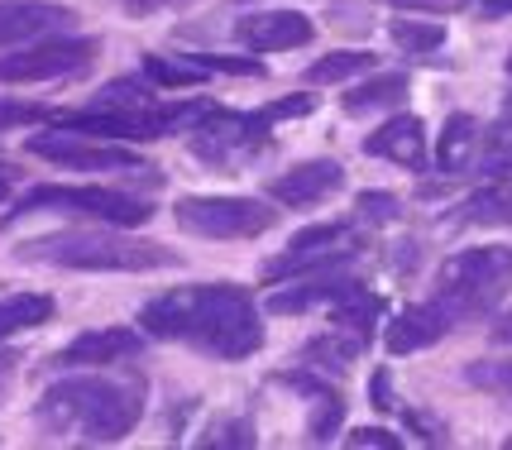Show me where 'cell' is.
<instances>
[{
  "mask_svg": "<svg viewBox=\"0 0 512 450\" xmlns=\"http://www.w3.org/2000/svg\"><path fill=\"white\" fill-rule=\"evenodd\" d=\"M144 336L192 345L211 360H249L264 350V321L249 288L240 283H201V288H173L144 302L139 312Z\"/></svg>",
  "mask_w": 512,
  "mask_h": 450,
  "instance_id": "1",
  "label": "cell"
},
{
  "mask_svg": "<svg viewBox=\"0 0 512 450\" xmlns=\"http://www.w3.org/2000/svg\"><path fill=\"white\" fill-rule=\"evenodd\" d=\"M139 417H144V388L101 379V374L58 379L34 407V422L44 436L82 441V446H111L120 436H130Z\"/></svg>",
  "mask_w": 512,
  "mask_h": 450,
  "instance_id": "2",
  "label": "cell"
},
{
  "mask_svg": "<svg viewBox=\"0 0 512 450\" xmlns=\"http://www.w3.org/2000/svg\"><path fill=\"white\" fill-rule=\"evenodd\" d=\"M158 82H134V77H115L96 91V101L82 111L58 115L63 130H82V135H106V139H163L173 130H187L206 101H158Z\"/></svg>",
  "mask_w": 512,
  "mask_h": 450,
  "instance_id": "3",
  "label": "cell"
},
{
  "mask_svg": "<svg viewBox=\"0 0 512 450\" xmlns=\"http://www.w3.org/2000/svg\"><path fill=\"white\" fill-rule=\"evenodd\" d=\"M15 259L24 264H53V269H77V273H149V269H173L178 254L154 240H134L115 230H58V235H39V240H20Z\"/></svg>",
  "mask_w": 512,
  "mask_h": 450,
  "instance_id": "4",
  "label": "cell"
},
{
  "mask_svg": "<svg viewBox=\"0 0 512 450\" xmlns=\"http://www.w3.org/2000/svg\"><path fill=\"white\" fill-rule=\"evenodd\" d=\"M187 149L211 168V173H245L249 163L273 154V115L264 111H206L187 125Z\"/></svg>",
  "mask_w": 512,
  "mask_h": 450,
  "instance_id": "5",
  "label": "cell"
},
{
  "mask_svg": "<svg viewBox=\"0 0 512 450\" xmlns=\"http://www.w3.org/2000/svg\"><path fill=\"white\" fill-rule=\"evenodd\" d=\"M512 293V249L508 245H479L465 254H450L436 273V297L450 307L455 321L493 312Z\"/></svg>",
  "mask_w": 512,
  "mask_h": 450,
  "instance_id": "6",
  "label": "cell"
},
{
  "mask_svg": "<svg viewBox=\"0 0 512 450\" xmlns=\"http://www.w3.org/2000/svg\"><path fill=\"white\" fill-rule=\"evenodd\" d=\"M34 211H58V216H82V221H101V225H144L154 221V206L134 192H115V187H58V182H44V187H29L20 202L10 206V221L15 216H34Z\"/></svg>",
  "mask_w": 512,
  "mask_h": 450,
  "instance_id": "7",
  "label": "cell"
},
{
  "mask_svg": "<svg viewBox=\"0 0 512 450\" xmlns=\"http://www.w3.org/2000/svg\"><path fill=\"white\" fill-rule=\"evenodd\" d=\"M173 216L187 235L201 240H254L278 225V206H264L254 197H182Z\"/></svg>",
  "mask_w": 512,
  "mask_h": 450,
  "instance_id": "8",
  "label": "cell"
},
{
  "mask_svg": "<svg viewBox=\"0 0 512 450\" xmlns=\"http://www.w3.org/2000/svg\"><path fill=\"white\" fill-rule=\"evenodd\" d=\"M101 44L82 39V34H58V39H34L20 44L15 53L0 58V82L10 87H29V82H58V77H77L96 63Z\"/></svg>",
  "mask_w": 512,
  "mask_h": 450,
  "instance_id": "9",
  "label": "cell"
},
{
  "mask_svg": "<svg viewBox=\"0 0 512 450\" xmlns=\"http://www.w3.org/2000/svg\"><path fill=\"white\" fill-rule=\"evenodd\" d=\"M355 254H359V245H355L350 221H326V225L302 230V235H292L288 249L278 259H268L259 273H264L268 283H278V278H312V273L345 269Z\"/></svg>",
  "mask_w": 512,
  "mask_h": 450,
  "instance_id": "10",
  "label": "cell"
},
{
  "mask_svg": "<svg viewBox=\"0 0 512 450\" xmlns=\"http://www.w3.org/2000/svg\"><path fill=\"white\" fill-rule=\"evenodd\" d=\"M34 158H48V163H58V168H82V173H139V168H149L144 158H134L130 149H120V144H106V139L96 135H82V130H44V135H29L24 144Z\"/></svg>",
  "mask_w": 512,
  "mask_h": 450,
  "instance_id": "11",
  "label": "cell"
},
{
  "mask_svg": "<svg viewBox=\"0 0 512 450\" xmlns=\"http://www.w3.org/2000/svg\"><path fill=\"white\" fill-rule=\"evenodd\" d=\"M340 187H345V168L335 158H307V163H297L288 173L268 178V197L278 206H288V211H312L326 197H335Z\"/></svg>",
  "mask_w": 512,
  "mask_h": 450,
  "instance_id": "12",
  "label": "cell"
},
{
  "mask_svg": "<svg viewBox=\"0 0 512 450\" xmlns=\"http://www.w3.org/2000/svg\"><path fill=\"white\" fill-rule=\"evenodd\" d=\"M72 24L77 15L58 0H0V48L34 44V39L72 29Z\"/></svg>",
  "mask_w": 512,
  "mask_h": 450,
  "instance_id": "13",
  "label": "cell"
},
{
  "mask_svg": "<svg viewBox=\"0 0 512 450\" xmlns=\"http://www.w3.org/2000/svg\"><path fill=\"white\" fill-rule=\"evenodd\" d=\"M316 29L307 15H292V10H254L235 20V44L254 48V53H283V48H302L312 44Z\"/></svg>",
  "mask_w": 512,
  "mask_h": 450,
  "instance_id": "14",
  "label": "cell"
},
{
  "mask_svg": "<svg viewBox=\"0 0 512 450\" xmlns=\"http://www.w3.org/2000/svg\"><path fill=\"white\" fill-rule=\"evenodd\" d=\"M450 326H460L450 307L441 297H431V302H417V307H402L398 321H388V355H412V350H426V345H436V340L446 336Z\"/></svg>",
  "mask_w": 512,
  "mask_h": 450,
  "instance_id": "15",
  "label": "cell"
},
{
  "mask_svg": "<svg viewBox=\"0 0 512 450\" xmlns=\"http://www.w3.org/2000/svg\"><path fill=\"white\" fill-rule=\"evenodd\" d=\"M144 355V336L130 331V326H106V331H87L67 345L58 364L63 369H106V364H120V360H134Z\"/></svg>",
  "mask_w": 512,
  "mask_h": 450,
  "instance_id": "16",
  "label": "cell"
},
{
  "mask_svg": "<svg viewBox=\"0 0 512 450\" xmlns=\"http://www.w3.org/2000/svg\"><path fill=\"white\" fill-rule=\"evenodd\" d=\"M364 154L388 158L398 168H426V125L417 115H393L388 125H379L364 139Z\"/></svg>",
  "mask_w": 512,
  "mask_h": 450,
  "instance_id": "17",
  "label": "cell"
},
{
  "mask_svg": "<svg viewBox=\"0 0 512 450\" xmlns=\"http://www.w3.org/2000/svg\"><path fill=\"white\" fill-rule=\"evenodd\" d=\"M355 288H364V283L350 278V273H340V269L335 273H312L307 283H297V288H288V293L268 297V312L297 316V312H312V307H335V302H345Z\"/></svg>",
  "mask_w": 512,
  "mask_h": 450,
  "instance_id": "18",
  "label": "cell"
},
{
  "mask_svg": "<svg viewBox=\"0 0 512 450\" xmlns=\"http://www.w3.org/2000/svg\"><path fill=\"white\" fill-rule=\"evenodd\" d=\"M479 149H484V125L474 120V115L455 111L441 125V144H436V168L446 173V178H455V173H465L469 163L479 158Z\"/></svg>",
  "mask_w": 512,
  "mask_h": 450,
  "instance_id": "19",
  "label": "cell"
},
{
  "mask_svg": "<svg viewBox=\"0 0 512 450\" xmlns=\"http://www.w3.org/2000/svg\"><path fill=\"white\" fill-rule=\"evenodd\" d=\"M278 383H292V388H302L307 398H312V422H307V436L312 441H331L335 427H340V417H345V398L326 388L321 379H307V374H278Z\"/></svg>",
  "mask_w": 512,
  "mask_h": 450,
  "instance_id": "20",
  "label": "cell"
},
{
  "mask_svg": "<svg viewBox=\"0 0 512 450\" xmlns=\"http://www.w3.org/2000/svg\"><path fill=\"white\" fill-rule=\"evenodd\" d=\"M455 225H512V182L493 178L489 187H479L474 197L455 206Z\"/></svg>",
  "mask_w": 512,
  "mask_h": 450,
  "instance_id": "21",
  "label": "cell"
},
{
  "mask_svg": "<svg viewBox=\"0 0 512 450\" xmlns=\"http://www.w3.org/2000/svg\"><path fill=\"white\" fill-rule=\"evenodd\" d=\"M407 101V77L402 72H379L369 82H359L355 91H345V111L350 115H374V111H393Z\"/></svg>",
  "mask_w": 512,
  "mask_h": 450,
  "instance_id": "22",
  "label": "cell"
},
{
  "mask_svg": "<svg viewBox=\"0 0 512 450\" xmlns=\"http://www.w3.org/2000/svg\"><path fill=\"white\" fill-rule=\"evenodd\" d=\"M364 345L369 340L364 336H355V331H345V326H331L326 336H316V340H307V350H302V360L307 364H316V369H350V364L364 355Z\"/></svg>",
  "mask_w": 512,
  "mask_h": 450,
  "instance_id": "23",
  "label": "cell"
},
{
  "mask_svg": "<svg viewBox=\"0 0 512 450\" xmlns=\"http://www.w3.org/2000/svg\"><path fill=\"white\" fill-rule=\"evenodd\" d=\"M53 316V297L44 293H10L0 297V336H20V331H34Z\"/></svg>",
  "mask_w": 512,
  "mask_h": 450,
  "instance_id": "24",
  "label": "cell"
},
{
  "mask_svg": "<svg viewBox=\"0 0 512 450\" xmlns=\"http://www.w3.org/2000/svg\"><path fill=\"white\" fill-rule=\"evenodd\" d=\"M374 68V53H359V48H340V53H326L307 68V82L312 87H335V82H350L359 72Z\"/></svg>",
  "mask_w": 512,
  "mask_h": 450,
  "instance_id": "25",
  "label": "cell"
},
{
  "mask_svg": "<svg viewBox=\"0 0 512 450\" xmlns=\"http://www.w3.org/2000/svg\"><path fill=\"white\" fill-rule=\"evenodd\" d=\"M144 77L158 82V87H197L206 68H201L192 53H173V58H163V53H149L144 58Z\"/></svg>",
  "mask_w": 512,
  "mask_h": 450,
  "instance_id": "26",
  "label": "cell"
},
{
  "mask_svg": "<svg viewBox=\"0 0 512 450\" xmlns=\"http://www.w3.org/2000/svg\"><path fill=\"white\" fill-rule=\"evenodd\" d=\"M388 39L402 48V53H436L446 44V24L436 20H412V15H398L388 24Z\"/></svg>",
  "mask_w": 512,
  "mask_h": 450,
  "instance_id": "27",
  "label": "cell"
},
{
  "mask_svg": "<svg viewBox=\"0 0 512 450\" xmlns=\"http://www.w3.org/2000/svg\"><path fill=\"white\" fill-rule=\"evenodd\" d=\"M465 379L474 383V388H484V393H493V398H503V403L512 407V360H479V364H469Z\"/></svg>",
  "mask_w": 512,
  "mask_h": 450,
  "instance_id": "28",
  "label": "cell"
},
{
  "mask_svg": "<svg viewBox=\"0 0 512 450\" xmlns=\"http://www.w3.org/2000/svg\"><path fill=\"white\" fill-rule=\"evenodd\" d=\"M201 446H254V422L245 417H216L201 431Z\"/></svg>",
  "mask_w": 512,
  "mask_h": 450,
  "instance_id": "29",
  "label": "cell"
},
{
  "mask_svg": "<svg viewBox=\"0 0 512 450\" xmlns=\"http://www.w3.org/2000/svg\"><path fill=\"white\" fill-rule=\"evenodd\" d=\"M359 221H374V225H388L402 216V202L393 192H359Z\"/></svg>",
  "mask_w": 512,
  "mask_h": 450,
  "instance_id": "30",
  "label": "cell"
},
{
  "mask_svg": "<svg viewBox=\"0 0 512 450\" xmlns=\"http://www.w3.org/2000/svg\"><path fill=\"white\" fill-rule=\"evenodd\" d=\"M345 446H383V450H398L402 441L393 436V431H383V427H359L345 436Z\"/></svg>",
  "mask_w": 512,
  "mask_h": 450,
  "instance_id": "31",
  "label": "cell"
},
{
  "mask_svg": "<svg viewBox=\"0 0 512 450\" xmlns=\"http://www.w3.org/2000/svg\"><path fill=\"white\" fill-rule=\"evenodd\" d=\"M484 173H489V178L512 182V139H503V144H493L489 158H484Z\"/></svg>",
  "mask_w": 512,
  "mask_h": 450,
  "instance_id": "32",
  "label": "cell"
},
{
  "mask_svg": "<svg viewBox=\"0 0 512 450\" xmlns=\"http://www.w3.org/2000/svg\"><path fill=\"white\" fill-rule=\"evenodd\" d=\"M48 111H39V106H20V101H0V130L5 125H24V120H44Z\"/></svg>",
  "mask_w": 512,
  "mask_h": 450,
  "instance_id": "33",
  "label": "cell"
},
{
  "mask_svg": "<svg viewBox=\"0 0 512 450\" xmlns=\"http://www.w3.org/2000/svg\"><path fill=\"white\" fill-rule=\"evenodd\" d=\"M369 393H374L369 403L379 407V412H388V407H393V379H388V369H379V374H374V383H369Z\"/></svg>",
  "mask_w": 512,
  "mask_h": 450,
  "instance_id": "34",
  "label": "cell"
},
{
  "mask_svg": "<svg viewBox=\"0 0 512 450\" xmlns=\"http://www.w3.org/2000/svg\"><path fill=\"white\" fill-rule=\"evenodd\" d=\"M388 5H398V10H431V15H441V10H460L469 0H388Z\"/></svg>",
  "mask_w": 512,
  "mask_h": 450,
  "instance_id": "35",
  "label": "cell"
},
{
  "mask_svg": "<svg viewBox=\"0 0 512 450\" xmlns=\"http://www.w3.org/2000/svg\"><path fill=\"white\" fill-rule=\"evenodd\" d=\"M307 111H312V96H292V101H273V106H268L273 120H283V115H307Z\"/></svg>",
  "mask_w": 512,
  "mask_h": 450,
  "instance_id": "36",
  "label": "cell"
},
{
  "mask_svg": "<svg viewBox=\"0 0 512 450\" xmlns=\"http://www.w3.org/2000/svg\"><path fill=\"white\" fill-rule=\"evenodd\" d=\"M479 20H508L512 15V0H474Z\"/></svg>",
  "mask_w": 512,
  "mask_h": 450,
  "instance_id": "37",
  "label": "cell"
},
{
  "mask_svg": "<svg viewBox=\"0 0 512 450\" xmlns=\"http://www.w3.org/2000/svg\"><path fill=\"white\" fill-rule=\"evenodd\" d=\"M120 5H125L130 15H139V20H144V15H158V10H168V5H182V0H120Z\"/></svg>",
  "mask_w": 512,
  "mask_h": 450,
  "instance_id": "38",
  "label": "cell"
},
{
  "mask_svg": "<svg viewBox=\"0 0 512 450\" xmlns=\"http://www.w3.org/2000/svg\"><path fill=\"white\" fill-rule=\"evenodd\" d=\"M15 182H20V168H10V163H0V202L15 192Z\"/></svg>",
  "mask_w": 512,
  "mask_h": 450,
  "instance_id": "39",
  "label": "cell"
},
{
  "mask_svg": "<svg viewBox=\"0 0 512 450\" xmlns=\"http://www.w3.org/2000/svg\"><path fill=\"white\" fill-rule=\"evenodd\" d=\"M493 336H498V340H512V312L503 316V321H498V326H493Z\"/></svg>",
  "mask_w": 512,
  "mask_h": 450,
  "instance_id": "40",
  "label": "cell"
},
{
  "mask_svg": "<svg viewBox=\"0 0 512 450\" xmlns=\"http://www.w3.org/2000/svg\"><path fill=\"white\" fill-rule=\"evenodd\" d=\"M508 125H512V96L503 101V130H508Z\"/></svg>",
  "mask_w": 512,
  "mask_h": 450,
  "instance_id": "41",
  "label": "cell"
},
{
  "mask_svg": "<svg viewBox=\"0 0 512 450\" xmlns=\"http://www.w3.org/2000/svg\"><path fill=\"white\" fill-rule=\"evenodd\" d=\"M508 72H512V53H508Z\"/></svg>",
  "mask_w": 512,
  "mask_h": 450,
  "instance_id": "42",
  "label": "cell"
}]
</instances>
